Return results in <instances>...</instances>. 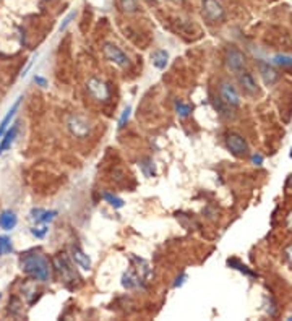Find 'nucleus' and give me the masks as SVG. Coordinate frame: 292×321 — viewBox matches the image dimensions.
<instances>
[{"label": "nucleus", "instance_id": "f257e3e1", "mask_svg": "<svg viewBox=\"0 0 292 321\" xmlns=\"http://www.w3.org/2000/svg\"><path fill=\"white\" fill-rule=\"evenodd\" d=\"M21 271L33 279V281L38 282H47L50 278V268H49V261L47 258L44 257L42 253H26L21 258Z\"/></svg>", "mask_w": 292, "mask_h": 321}, {"label": "nucleus", "instance_id": "f03ea898", "mask_svg": "<svg viewBox=\"0 0 292 321\" xmlns=\"http://www.w3.org/2000/svg\"><path fill=\"white\" fill-rule=\"evenodd\" d=\"M65 125H67L68 131L72 133L75 138H88L91 135V124L84 119L83 115L78 114H70L67 119H65Z\"/></svg>", "mask_w": 292, "mask_h": 321}, {"label": "nucleus", "instance_id": "7ed1b4c3", "mask_svg": "<svg viewBox=\"0 0 292 321\" xmlns=\"http://www.w3.org/2000/svg\"><path fill=\"white\" fill-rule=\"evenodd\" d=\"M224 62H226V67H228L229 71H232L234 75H239L240 71L245 70L247 57L239 47L229 45V47L226 49V54H224Z\"/></svg>", "mask_w": 292, "mask_h": 321}, {"label": "nucleus", "instance_id": "20e7f679", "mask_svg": "<svg viewBox=\"0 0 292 321\" xmlns=\"http://www.w3.org/2000/svg\"><path fill=\"white\" fill-rule=\"evenodd\" d=\"M201 13L209 23H221L226 20V8L219 0H201Z\"/></svg>", "mask_w": 292, "mask_h": 321}, {"label": "nucleus", "instance_id": "39448f33", "mask_svg": "<svg viewBox=\"0 0 292 321\" xmlns=\"http://www.w3.org/2000/svg\"><path fill=\"white\" fill-rule=\"evenodd\" d=\"M86 91L94 101H99V103H107L110 99V88L107 83L96 78V76H91L86 81Z\"/></svg>", "mask_w": 292, "mask_h": 321}, {"label": "nucleus", "instance_id": "423d86ee", "mask_svg": "<svg viewBox=\"0 0 292 321\" xmlns=\"http://www.w3.org/2000/svg\"><path fill=\"white\" fill-rule=\"evenodd\" d=\"M103 52H104V57L112 62L114 65H117L120 68H127L130 67V59L128 55L124 52L119 45H115L112 43H105L103 45Z\"/></svg>", "mask_w": 292, "mask_h": 321}, {"label": "nucleus", "instance_id": "0eeeda50", "mask_svg": "<svg viewBox=\"0 0 292 321\" xmlns=\"http://www.w3.org/2000/svg\"><path fill=\"white\" fill-rule=\"evenodd\" d=\"M226 146H228V150L232 152L234 156H239V157H242L249 152V143H247V140L242 135L235 133V131L228 133V136H226Z\"/></svg>", "mask_w": 292, "mask_h": 321}, {"label": "nucleus", "instance_id": "6e6552de", "mask_svg": "<svg viewBox=\"0 0 292 321\" xmlns=\"http://www.w3.org/2000/svg\"><path fill=\"white\" fill-rule=\"evenodd\" d=\"M219 94L221 99L224 101L229 107H239L240 106V96L235 89V86L229 81H223L219 86Z\"/></svg>", "mask_w": 292, "mask_h": 321}, {"label": "nucleus", "instance_id": "1a4fd4ad", "mask_svg": "<svg viewBox=\"0 0 292 321\" xmlns=\"http://www.w3.org/2000/svg\"><path fill=\"white\" fill-rule=\"evenodd\" d=\"M237 80H239V85L242 88L244 93H247L249 96H258L260 94V88L256 85V80L253 78V75L250 71L242 70L240 73L237 75Z\"/></svg>", "mask_w": 292, "mask_h": 321}, {"label": "nucleus", "instance_id": "9d476101", "mask_svg": "<svg viewBox=\"0 0 292 321\" xmlns=\"http://www.w3.org/2000/svg\"><path fill=\"white\" fill-rule=\"evenodd\" d=\"M52 263H54L55 271H57V273L60 274V276H62V279H70V278H73V268L70 266V263H68L67 257H63L62 253L55 255L54 259H52Z\"/></svg>", "mask_w": 292, "mask_h": 321}, {"label": "nucleus", "instance_id": "9b49d317", "mask_svg": "<svg viewBox=\"0 0 292 321\" xmlns=\"http://www.w3.org/2000/svg\"><path fill=\"white\" fill-rule=\"evenodd\" d=\"M258 70H260V75H261V78H263L266 86H273L276 81L279 80V73L276 71V68L273 67V65H270L268 62H263V60H260V62H258Z\"/></svg>", "mask_w": 292, "mask_h": 321}, {"label": "nucleus", "instance_id": "f8f14e48", "mask_svg": "<svg viewBox=\"0 0 292 321\" xmlns=\"http://www.w3.org/2000/svg\"><path fill=\"white\" fill-rule=\"evenodd\" d=\"M72 259L78 268L83 269V271H89V269H91V258L88 257L86 252H84L82 247H78V245L72 247Z\"/></svg>", "mask_w": 292, "mask_h": 321}, {"label": "nucleus", "instance_id": "ddd939ff", "mask_svg": "<svg viewBox=\"0 0 292 321\" xmlns=\"http://www.w3.org/2000/svg\"><path fill=\"white\" fill-rule=\"evenodd\" d=\"M17 135H18V124L15 122L7 128V131L3 133V136L0 138V154H3L5 151H8L12 145L17 140Z\"/></svg>", "mask_w": 292, "mask_h": 321}, {"label": "nucleus", "instance_id": "4468645a", "mask_svg": "<svg viewBox=\"0 0 292 321\" xmlns=\"http://www.w3.org/2000/svg\"><path fill=\"white\" fill-rule=\"evenodd\" d=\"M130 261L135 264V273H137L143 281H148V279L151 278V264L143 258L135 257V255L130 257Z\"/></svg>", "mask_w": 292, "mask_h": 321}, {"label": "nucleus", "instance_id": "2eb2a0df", "mask_svg": "<svg viewBox=\"0 0 292 321\" xmlns=\"http://www.w3.org/2000/svg\"><path fill=\"white\" fill-rule=\"evenodd\" d=\"M57 214L59 213L55 210L47 211V210H41V208H36V210L31 211V219L36 224H49L57 217Z\"/></svg>", "mask_w": 292, "mask_h": 321}, {"label": "nucleus", "instance_id": "dca6fc26", "mask_svg": "<svg viewBox=\"0 0 292 321\" xmlns=\"http://www.w3.org/2000/svg\"><path fill=\"white\" fill-rule=\"evenodd\" d=\"M18 224V216L15 214V211L12 210H3L0 213V227L3 229V231H13L15 227H17Z\"/></svg>", "mask_w": 292, "mask_h": 321}, {"label": "nucleus", "instance_id": "f3484780", "mask_svg": "<svg viewBox=\"0 0 292 321\" xmlns=\"http://www.w3.org/2000/svg\"><path fill=\"white\" fill-rule=\"evenodd\" d=\"M21 99L23 98H18L17 101H15V104L10 107V110L5 114V117L2 120H0V138L3 136V133L7 131V128L10 125H12V120L15 119V115H17V110H18V107H20V104H21Z\"/></svg>", "mask_w": 292, "mask_h": 321}, {"label": "nucleus", "instance_id": "a211bd4d", "mask_svg": "<svg viewBox=\"0 0 292 321\" xmlns=\"http://www.w3.org/2000/svg\"><path fill=\"white\" fill-rule=\"evenodd\" d=\"M142 282H143V279L140 278L135 271L124 273V276H122V285H124L125 289H128V290L138 289V287H142Z\"/></svg>", "mask_w": 292, "mask_h": 321}, {"label": "nucleus", "instance_id": "6ab92c4d", "mask_svg": "<svg viewBox=\"0 0 292 321\" xmlns=\"http://www.w3.org/2000/svg\"><path fill=\"white\" fill-rule=\"evenodd\" d=\"M151 62L158 70H164L169 64V52L164 49H158L154 50L153 55H151Z\"/></svg>", "mask_w": 292, "mask_h": 321}, {"label": "nucleus", "instance_id": "aec40b11", "mask_svg": "<svg viewBox=\"0 0 292 321\" xmlns=\"http://www.w3.org/2000/svg\"><path fill=\"white\" fill-rule=\"evenodd\" d=\"M103 198H104L105 203H109V205L112 206V208H115V210H120V208L125 206V201L122 200V198L117 196V195H114V193H110V192H104L103 193Z\"/></svg>", "mask_w": 292, "mask_h": 321}, {"label": "nucleus", "instance_id": "412c9836", "mask_svg": "<svg viewBox=\"0 0 292 321\" xmlns=\"http://www.w3.org/2000/svg\"><path fill=\"white\" fill-rule=\"evenodd\" d=\"M174 109L177 112V115L180 119H185V117H188L192 114V106L187 104V103H182V101H175L174 103Z\"/></svg>", "mask_w": 292, "mask_h": 321}, {"label": "nucleus", "instance_id": "4be33fe9", "mask_svg": "<svg viewBox=\"0 0 292 321\" xmlns=\"http://www.w3.org/2000/svg\"><path fill=\"white\" fill-rule=\"evenodd\" d=\"M228 266L234 268V269H237V271L244 273V274H247V276H250V278H256V273L250 271V269L247 268L245 264H242V263L239 261V259H235V258H232V259H228Z\"/></svg>", "mask_w": 292, "mask_h": 321}, {"label": "nucleus", "instance_id": "5701e85b", "mask_svg": "<svg viewBox=\"0 0 292 321\" xmlns=\"http://www.w3.org/2000/svg\"><path fill=\"white\" fill-rule=\"evenodd\" d=\"M119 3H120L122 12L125 13H135V12H138V8H140L138 0H119Z\"/></svg>", "mask_w": 292, "mask_h": 321}, {"label": "nucleus", "instance_id": "b1692460", "mask_svg": "<svg viewBox=\"0 0 292 321\" xmlns=\"http://www.w3.org/2000/svg\"><path fill=\"white\" fill-rule=\"evenodd\" d=\"M273 62L276 64V65H279V67H292V57L291 55H288V54H278V55H274L273 57Z\"/></svg>", "mask_w": 292, "mask_h": 321}, {"label": "nucleus", "instance_id": "393cba45", "mask_svg": "<svg viewBox=\"0 0 292 321\" xmlns=\"http://www.w3.org/2000/svg\"><path fill=\"white\" fill-rule=\"evenodd\" d=\"M49 232V224H36L31 227V234L36 238H44Z\"/></svg>", "mask_w": 292, "mask_h": 321}, {"label": "nucleus", "instance_id": "a878e982", "mask_svg": "<svg viewBox=\"0 0 292 321\" xmlns=\"http://www.w3.org/2000/svg\"><path fill=\"white\" fill-rule=\"evenodd\" d=\"M13 252V245H12V240L5 235H0V257L7 253H12Z\"/></svg>", "mask_w": 292, "mask_h": 321}, {"label": "nucleus", "instance_id": "bb28decb", "mask_svg": "<svg viewBox=\"0 0 292 321\" xmlns=\"http://www.w3.org/2000/svg\"><path fill=\"white\" fill-rule=\"evenodd\" d=\"M140 167H142L143 174H145L146 177H153V175L156 174L153 159H145V161H142V164H140Z\"/></svg>", "mask_w": 292, "mask_h": 321}, {"label": "nucleus", "instance_id": "cd10ccee", "mask_svg": "<svg viewBox=\"0 0 292 321\" xmlns=\"http://www.w3.org/2000/svg\"><path fill=\"white\" fill-rule=\"evenodd\" d=\"M130 114H132V107L127 106L125 109L122 110V114L119 117V128H124L125 125H127V122L130 119Z\"/></svg>", "mask_w": 292, "mask_h": 321}, {"label": "nucleus", "instance_id": "c85d7f7f", "mask_svg": "<svg viewBox=\"0 0 292 321\" xmlns=\"http://www.w3.org/2000/svg\"><path fill=\"white\" fill-rule=\"evenodd\" d=\"M75 17H77V12H70V13L67 15V17H65V18H63V23H62V24H60V28H59V31H60V33H63V31H65V29H67V26H68V24H70V23H72V20H73Z\"/></svg>", "mask_w": 292, "mask_h": 321}, {"label": "nucleus", "instance_id": "c756f323", "mask_svg": "<svg viewBox=\"0 0 292 321\" xmlns=\"http://www.w3.org/2000/svg\"><path fill=\"white\" fill-rule=\"evenodd\" d=\"M34 83H36L38 86H41V88H47L49 86V81L44 78V76H41V75H34Z\"/></svg>", "mask_w": 292, "mask_h": 321}, {"label": "nucleus", "instance_id": "7c9ffc66", "mask_svg": "<svg viewBox=\"0 0 292 321\" xmlns=\"http://www.w3.org/2000/svg\"><path fill=\"white\" fill-rule=\"evenodd\" d=\"M263 161H265V157L261 156L260 152H253V154H251V164L261 166V164H263Z\"/></svg>", "mask_w": 292, "mask_h": 321}, {"label": "nucleus", "instance_id": "2f4dec72", "mask_svg": "<svg viewBox=\"0 0 292 321\" xmlns=\"http://www.w3.org/2000/svg\"><path fill=\"white\" fill-rule=\"evenodd\" d=\"M284 258H286V261L289 263V266L292 268V243H289V245L284 248Z\"/></svg>", "mask_w": 292, "mask_h": 321}, {"label": "nucleus", "instance_id": "473e14b6", "mask_svg": "<svg viewBox=\"0 0 292 321\" xmlns=\"http://www.w3.org/2000/svg\"><path fill=\"white\" fill-rule=\"evenodd\" d=\"M185 279H187V274H185V273H180V276L175 278V282H174L172 285H174L175 289H177V287H180V285H184Z\"/></svg>", "mask_w": 292, "mask_h": 321}, {"label": "nucleus", "instance_id": "72a5a7b5", "mask_svg": "<svg viewBox=\"0 0 292 321\" xmlns=\"http://www.w3.org/2000/svg\"><path fill=\"white\" fill-rule=\"evenodd\" d=\"M288 227H289V231L292 232V213H289V216H288Z\"/></svg>", "mask_w": 292, "mask_h": 321}, {"label": "nucleus", "instance_id": "f704fd0d", "mask_svg": "<svg viewBox=\"0 0 292 321\" xmlns=\"http://www.w3.org/2000/svg\"><path fill=\"white\" fill-rule=\"evenodd\" d=\"M172 2H175V3H182L184 0H172Z\"/></svg>", "mask_w": 292, "mask_h": 321}, {"label": "nucleus", "instance_id": "c9c22d12", "mask_svg": "<svg viewBox=\"0 0 292 321\" xmlns=\"http://www.w3.org/2000/svg\"><path fill=\"white\" fill-rule=\"evenodd\" d=\"M289 156H291V159H292V150H291V154Z\"/></svg>", "mask_w": 292, "mask_h": 321}]
</instances>
